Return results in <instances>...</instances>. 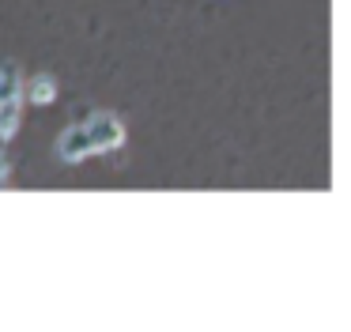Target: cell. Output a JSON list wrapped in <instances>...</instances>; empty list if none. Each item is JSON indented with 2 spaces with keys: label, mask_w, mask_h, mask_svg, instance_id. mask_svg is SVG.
I'll use <instances>...</instances> for the list:
<instances>
[{
  "label": "cell",
  "mask_w": 351,
  "mask_h": 332,
  "mask_svg": "<svg viewBox=\"0 0 351 332\" xmlns=\"http://www.w3.org/2000/svg\"><path fill=\"white\" fill-rule=\"evenodd\" d=\"M84 128H87V140H91L95 155L114 151V147H121V143H125V125H121V117H117V113L99 110V113H91V117L84 121Z\"/></svg>",
  "instance_id": "obj_1"
},
{
  "label": "cell",
  "mask_w": 351,
  "mask_h": 332,
  "mask_svg": "<svg viewBox=\"0 0 351 332\" xmlns=\"http://www.w3.org/2000/svg\"><path fill=\"white\" fill-rule=\"evenodd\" d=\"M57 155H61L64 163H84L87 155H95V151H91V140H87V128H84V125L64 128L61 140H57Z\"/></svg>",
  "instance_id": "obj_2"
},
{
  "label": "cell",
  "mask_w": 351,
  "mask_h": 332,
  "mask_svg": "<svg viewBox=\"0 0 351 332\" xmlns=\"http://www.w3.org/2000/svg\"><path fill=\"white\" fill-rule=\"evenodd\" d=\"M19 125H23V98L12 95V98H4V102H0V143L16 140Z\"/></svg>",
  "instance_id": "obj_3"
},
{
  "label": "cell",
  "mask_w": 351,
  "mask_h": 332,
  "mask_svg": "<svg viewBox=\"0 0 351 332\" xmlns=\"http://www.w3.org/2000/svg\"><path fill=\"white\" fill-rule=\"evenodd\" d=\"M23 91V80H19V64L16 60H0V102Z\"/></svg>",
  "instance_id": "obj_4"
},
{
  "label": "cell",
  "mask_w": 351,
  "mask_h": 332,
  "mask_svg": "<svg viewBox=\"0 0 351 332\" xmlns=\"http://www.w3.org/2000/svg\"><path fill=\"white\" fill-rule=\"evenodd\" d=\"M27 98H31L34 106H49L57 98V80L53 75H34L31 91H27Z\"/></svg>",
  "instance_id": "obj_5"
},
{
  "label": "cell",
  "mask_w": 351,
  "mask_h": 332,
  "mask_svg": "<svg viewBox=\"0 0 351 332\" xmlns=\"http://www.w3.org/2000/svg\"><path fill=\"white\" fill-rule=\"evenodd\" d=\"M8 174H12V163H8V155H4V143H0V185L8 181Z\"/></svg>",
  "instance_id": "obj_6"
}]
</instances>
